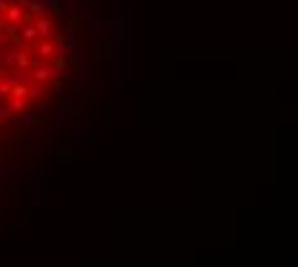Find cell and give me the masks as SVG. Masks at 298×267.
Wrapping results in <instances>:
<instances>
[{
  "label": "cell",
  "mask_w": 298,
  "mask_h": 267,
  "mask_svg": "<svg viewBox=\"0 0 298 267\" xmlns=\"http://www.w3.org/2000/svg\"><path fill=\"white\" fill-rule=\"evenodd\" d=\"M59 13V0H47V16Z\"/></svg>",
  "instance_id": "2e32d148"
},
{
  "label": "cell",
  "mask_w": 298,
  "mask_h": 267,
  "mask_svg": "<svg viewBox=\"0 0 298 267\" xmlns=\"http://www.w3.org/2000/svg\"><path fill=\"white\" fill-rule=\"evenodd\" d=\"M39 121H41V118L36 116V111H34V108H29V111L24 113V124H26V126H39Z\"/></svg>",
  "instance_id": "4fadbf2b"
},
{
  "label": "cell",
  "mask_w": 298,
  "mask_h": 267,
  "mask_svg": "<svg viewBox=\"0 0 298 267\" xmlns=\"http://www.w3.org/2000/svg\"><path fill=\"white\" fill-rule=\"evenodd\" d=\"M11 3H13V0H0V16H3V13H6V8H8Z\"/></svg>",
  "instance_id": "ffe728a7"
},
{
  "label": "cell",
  "mask_w": 298,
  "mask_h": 267,
  "mask_svg": "<svg viewBox=\"0 0 298 267\" xmlns=\"http://www.w3.org/2000/svg\"><path fill=\"white\" fill-rule=\"evenodd\" d=\"M8 172H13V182L18 185V182L24 180V172H26V165H18V162H16V165H8Z\"/></svg>",
  "instance_id": "8fae6325"
},
{
  "label": "cell",
  "mask_w": 298,
  "mask_h": 267,
  "mask_svg": "<svg viewBox=\"0 0 298 267\" xmlns=\"http://www.w3.org/2000/svg\"><path fill=\"white\" fill-rule=\"evenodd\" d=\"M16 59H18V49H11V47H6V59H3V67H8V70H16Z\"/></svg>",
  "instance_id": "30bf717a"
},
{
  "label": "cell",
  "mask_w": 298,
  "mask_h": 267,
  "mask_svg": "<svg viewBox=\"0 0 298 267\" xmlns=\"http://www.w3.org/2000/svg\"><path fill=\"white\" fill-rule=\"evenodd\" d=\"M13 93V83H0V98H11Z\"/></svg>",
  "instance_id": "9a60e30c"
},
{
  "label": "cell",
  "mask_w": 298,
  "mask_h": 267,
  "mask_svg": "<svg viewBox=\"0 0 298 267\" xmlns=\"http://www.w3.org/2000/svg\"><path fill=\"white\" fill-rule=\"evenodd\" d=\"M54 52H57V42H52V39H44V42H39V44L34 47V54H36L41 62L54 59Z\"/></svg>",
  "instance_id": "6da1fadb"
},
{
  "label": "cell",
  "mask_w": 298,
  "mask_h": 267,
  "mask_svg": "<svg viewBox=\"0 0 298 267\" xmlns=\"http://www.w3.org/2000/svg\"><path fill=\"white\" fill-rule=\"evenodd\" d=\"M36 39H41V36H39V31H36V26H31V24L21 26V34H18L21 47H31V42H36Z\"/></svg>",
  "instance_id": "3957f363"
},
{
  "label": "cell",
  "mask_w": 298,
  "mask_h": 267,
  "mask_svg": "<svg viewBox=\"0 0 298 267\" xmlns=\"http://www.w3.org/2000/svg\"><path fill=\"white\" fill-rule=\"evenodd\" d=\"M77 3H80V0H77Z\"/></svg>",
  "instance_id": "7402d4cb"
},
{
  "label": "cell",
  "mask_w": 298,
  "mask_h": 267,
  "mask_svg": "<svg viewBox=\"0 0 298 267\" xmlns=\"http://www.w3.org/2000/svg\"><path fill=\"white\" fill-rule=\"evenodd\" d=\"M57 154H59V159H62V157H70V154H72V147H70V144H59V147H57Z\"/></svg>",
  "instance_id": "e0dca14e"
},
{
  "label": "cell",
  "mask_w": 298,
  "mask_h": 267,
  "mask_svg": "<svg viewBox=\"0 0 298 267\" xmlns=\"http://www.w3.org/2000/svg\"><path fill=\"white\" fill-rule=\"evenodd\" d=\"M52 75H54V67H49V65H39L31 70V77L36 83H52Z\"/></svg>",
  "instance_id": "5b68a950"
},
{
  "label": "cell",
  "mask_w": 298,
  "mask_h": 267,
  "mask_svg": "<svg viewBox=\"0 0 298 267\" xmlns=\"http://www.w3.org/2000/svg\"><path fill=\"white\" fill-rule=\"evenodd\" d=\"M0 213H6V208H3V206H0Z\"/></svg>",
  "instance_id": "44dd1931"
},
{
  "label": "cell",
  "mask_w": 298,
  "mask_h": 267,
  "mask_svg": "<svg viewBox=\"0 0 298 267\" xmlns=\"http://www.w3.org/2000/svg\"><path fill=\"white\" fill-rule=\"evenodd\" d=\"M24 13H26V11H24L18 3H11V6L6 8V13H3V21H6L8 26H18V24L24 21Z\"/></svg>",
  "instance_id": "7a4b0ae2"
},
{
  "label": "cell",
  "mask_w": 298,
  "mask_h": 267,
  "mask_svg": "<svg viewBox=\"0 0 298 267\" xmlns=\"http://www.w3.org/2000/svg\"><path fill=\"white\" fill-rule=\"evenodd\" d=\"M11 98H21V100H29V85L18 77V83L13 85V93H11Z\"/></svg>",
  "instance_id": "ba28073f"
},
{
  "label": "cell",
  "mask_w": 298,
  "mask_h": 267,
  "mask_svg": "<svg viewBox=\"0 0 298 267\" xmlns=\"http://www.w3.org/2000/svg\"><path fill=\"white\" fill-rule=\"evenodd\" d=\"M57 52H59V57H72V52H75V39H70V36H62V39H57Z\"/></svg>",
  "instance_id": "8992f818"
},
{
  "label": "cell",
  "mask_w": 298,
  "mask_h": 267,
  "mask_svg": "<svg viewBox=\"0 0 298 267\" xmlns=\"http://www.w3.org/2000/svg\"><path fill=\"white\" fill-rule=\"evenodd\" d=\"M11 118H13L11 103H3V100H0V121H11Z\"/></svg>",
  "instance_id": "5bb4252c"
},
{
  "label": "cell",
  "mask_w": 298,
  "mask_h": 267,
  "mask_svg": "<svg viewBox=\"0 0 298 267\" xmlns=\"http://www.w3.org/2000/svg\"><path fill=\"white\" fill-rule=\"evenodd\" d=\"M11 108H13V113H26L31 106H29V100H21V98H11Z\"/></svg>",
  "instance_id": "7c38bea8"
},
{
  "label": "cell",
  "mask_w": 298,
  "mask_h": 267,
  "mask_svg": "<svg viewBox=\"0 0 298 267\" xmlns=\"http://www.w3.org/2000/svg\"><path fill=\"white\" fill-rule=\"evenodd\" d=\"M54 67L57 70H65L67 67V57H54Z\"/></svg>",
  "instance_id": "d6986e66"
},
{
  "label": "cell",
  "mask_w": 298,
  "mask_h": 267,
  "mask_svg": "<svg viewBox=\"0 0 298 267\" xmlns=\"http://www.w3.org/2000/svg\"><path fill=\"white\" fill-rule=\"evenodd\" d=\"M72 118V100H65L57 111V116H52V121H59V124H70Z\"/></svg>",
  "instance_id": "52a82bcc"
},
{
  "label": "cell",
  "mask_w": 298,
  "mask_h": 267,
  "mask_svg": "<svg viewBox=\"0 0 298 267\" xmlns=\"http://www.w3.org/2000/svg\"><path fill=\"white\" fill-rule=\"evenodd\" d=\"M13 3H18L26 13H31V8H34V0H13Z\"/></svg>",
  "instance_id": "ac0fdd59"
},
{
  "label": "cell",
  "mask_w": 298,
  "mask_h": 267,
  "mask_svg": "<svg viewBox=\"0 0 298 267\" xmlns=\"http://www.w3.org/2000/svg\"><path fill=\"white\" fill-rule=\"evenodd\" d=\"M88 134H90V126L72 124V141H75V144H77V141H82V139H88Z\"/></svg>",
  "instance_id": "9c48e42d"
},
{
  "label": "cell",
  "mask_w": 298,
  "mask_h": 267,
  "mask_svg": "<svg viewBox=\"0 0 298 267\" xmlns=\"http://www.w3.org/2000/svg\"><path fill=\"white\" fill-rule=\"evenodd\" d=\"M34 26H36V31H39L41 39H49V34L54 31V21H52V16H39V21H36Z\"/></svg>",
  "instance_id": "277c9868"
}]
</instances>
